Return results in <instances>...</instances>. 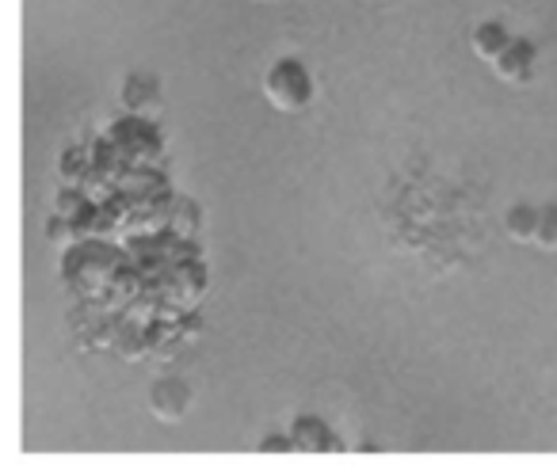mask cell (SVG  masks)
<instances>
[{
  "instance_id": "1",
  "label": "cell",
  "mask_w": 557,
  "mask_h": 476,
  "mask_svg": "<svg viewBox=\"0 0 557 476\" xmlns=\"http://www.w3.org/2000/svg\"><path fill=\"white\" fill-rule=\"evenodd\" d=\"M263 96H268L271 108L283 111V115H298V111H306L313 103L310 70H306L302 62H295V58H283V62L271 65L268 77H263Z\"/></svg>"
},
{
  "instance_id": "2",
  "label": "cell",
  "mask_w": 557,
  "mask_h": 476,
  "mask_svg": "<svg viewBox=\"0 0 557 476\" xmlns=\"http://www.w3.org/2000/svg\"><path fill=\"white\" fill-rule=\"evenodd\" d=\"M111 146L123 153V161L131 168H153L161 161V138H157L153 123L149 118H126L111 130Z\"/></svg>"
},
{
  "instance_id": "3",
  "label": "cell",
  "mask_w": 557,
  "mask_h": 476,
  "mask_svg": "<svg viewBox=\"0 0 557 476\" xmlns=\"http://www.w3.org/2000/svg\"><path fill=\"white\" fill-rule=\"evenodd\" d=\"M534 62H539V50H534V42L511 39L508 50H504V54L493 62V70H496V77H500L504 85H531V80H534Z\"/></svg>"
},
{
  "instance_id": "4",
  "label": "cell",
  "mask_w": 557,
  "mask_h": 476,
  "mask_svg": "<svg viewBox=\"0 0 557 476\" xmlns=\"http://www.w3.org/2000/svg\"><path fill=\"white\" fill-rule=\"evenodd\" d=\"M187 404H191V389H187L180 377H161V381L149 389V408H153V415L164 423H176L180 415L187 412Z\"/></svg>"
},
{
  "instance_id": "5",
  "label": "cell",
  "mask_w": 557,
  "mask_h": 476,
  "mask_svg": "<svg viewBox=\"0 0 557 476\" xmlns=\"http://www.w3.org/2000/svg\"><path fill=\"white\" fill-rule=\"evenodd\" d=\"M123 108L131 111L134 118H149V123H153L157 111H161V88H157V80L153 77H141V73L126 77Z\"/></svg>"
},
{
  "instance_id": "6",
  "label": "cell",
  "mask_w": 557,
  "mask_h": 476,
  "mask_svg": "<svg viewBox=\"0 0 557 476\" xmlns=\"http://www.w3.org/2000/svg\"><path fill=\"white\" fill-rule=\"evenodd\" d=\"M290 438H295V450H310V453L341 450L336 435L318 419V415H302V419H295V427H290Z\"/></svg>"
},
{
  "instance_id": "7",
  "label": "cell",
  "mask_w": 557,
  "mask_h": 476,
  "mask_svg": "<svg viewBox=\"0 0 557 476\" xmlns=\"http://www.w3.org/2000/svg\"><path fill=\"white\" fill-rule=\"evenodd\" d=\"M508 42H511V35L504 32V24H496V20H485V24H478L473 27V39H470V47H473V54L481 58V62H488L493 65L496 58L508 50Z\"/></svg>"
},
{
  "instance_id": "8",
  "label": "cell",
  "mask_w": 557,
  "mask_h": 476,
  "mask_svg": "<svg viewBox=\"0 0 557 476\" xmlns=\"http://www.w3.org/2000/svg\"><path fill=\"white\" fill-rule=\"evenodd\" d=\"M539 222H542V210L531 206V202H516V206L504 214V229H508L511 240L519 245H531L539 237Z\"/></svg>"
},
{
  "instance_id": "9",
  "label": "cell",
  "mask_w": 557,
  "mask_h": 476,
  "mask_svg": "<svg viewBox=\"0 0 557 476\" xmlns=\"http://www.w3.org/2000/svg\"><path fill=\"white\" fill-rule=\"evenodd\" d=\"M195 225H199V210L191 199H176L169 210V233L172 237H195Z\"/></svg>"
},
{
  "instance_id": "10",
  "label": "cell",
  "mask_w": 557,
  "mask_h": 476,
  "mask_svg": "<svg viewBox=\"0 0 557 476\" xmlns=\"http://www.w3.org/2000/svg\"><path fill=\"white\" fill-rule=\"evenodd\" d=\"M534 245L546 248V252H557V206H542V222H539Z\"/></svg>"
},
{
  "instance_id": "11",
  "label": "cell",
  "mask_w": 557,
  "mask_h": 476,
  "mask_svg": "<svg viewBox=\"0 0 557 476\" xmlns=\"http://www.w3.org/2000/svg\"><path fill=\"white\" fill-rule=\"evenodd\" d=\"M260 450L263 453H271V450L287 453V450H295V438H290V435H271V438H263V442H260Z\"/></svg>"
}]
</instances>
